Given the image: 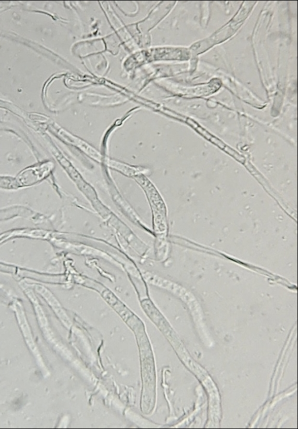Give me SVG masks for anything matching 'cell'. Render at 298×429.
I'll return each instance as SVG.
<instances>
[{
	"label": "cell",
	"instance_id": "1",
	"mask_svg": "<svg viewBox=\"0 0 298 429\" xmlns=\"http://www.w3.org/2000/svg\"><path fill=\"white\" fill-rule=\"evenodd\" d=\"M137 332L139 344L141 347L142 357V369L143 381H144V399L148 396L149 399L150 406L153 405L154 402V363L152 349L150 346L149 341L144 331L143 326L134 330Z\"/></svg>",
	"mask_w": 298,
	"mask_h": 429
},
{
	"label": "cell",
	"instance_id": "2",
	"mask_svg": "<svg viewBox=\"0 0 298 429\" xmlns=\"http://www.w3.org/2000/svg\"><path fill=\"white\" fill-rule=\"evenodd\" d=\"M50 169L51 165L45 164L24 170L17 178L18 186L19 184L27 186L35 184L47 175Z\"/></svg>",
	"mask_w": 298,
	"mask_h": 429
},
{
	"label": "cell",
	"instance_id": "3",
	"mask_svg": "<svg viewBox=\"0 0 298 429\" xmlns=\"http://www.w3.org/2000/svg\"><path fill=\"white\" fill-rule=\"evenodd\" d=\"M190 125H191L192 126H193L194 128H195L198 132H200L203 135V136H204L206 138H207L210 141H212V142L215 143L216 145L219 146L220 148L224 150L230 155H231V156L236 158L237 160L242 162H244L245 159L243 157L241 156L239 154H238L237 152H235V151L233 150L231 148H229V147L226 146L224 142H222L220 140H218V139H217L216 137L212 136L211 134L206 132L205 130H204V129L201 128V127L198 126L196 124V123L192 121L190 122Z\"/></svg>",
	"mask_w": 298,
	"mask_h": 429
},
{
	"label": "cell",
	"instance_id": "4",
	"mask_svg": "<svg viewBox=\"0 0 298 429\" xmlns=\"http://www.w3.org/2000/svg\"><path fill=\"white\" fill-rule=\"evenodd\" d=\"M34 288L36 291H37L39 294H41V295L45 298L51 307H52L55 310V311H57V313H58V314H59V316H63L62 315H63V313L60 305H59V303L56 299H55L52 294H51V292L47 290V289L45 288V287H44L43 285H36L34 286Z\"/></svg>",
	"mask_w": 298,
	"mask_h": 429
},
{
	"label": "cell",
	"instance_id": "5",
	"mask_svg": "<svg viewBox=\"0 0 298 429\" xmlns=\"http://www.w3.org/2000/svg\"><path fill=\"white\" fill-rule=\"evenodd\" d=\"M18 186L17 180L10 178L0 177V187L5 188H14Z\"/></svg>",
	"mask_w": 298,
	"mask_h": 429
},
{
	"label": "cell",
	"instance_id": "6",
	"mask_svg": "<svg viewBox=\"0 0 298 429\" xmlns=\"http://www.w3.org/2000/svg\"><path fill=\"white\" fill-rule=\"evenodd\" d=\"M22 212V210L19 208H13L9 210H5V211H0V220L6 219L18 214Z\"/></svg>",
	"mask_w": 298,
	"mask_h": 429
}]
</instances>
